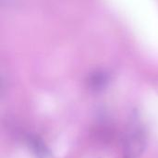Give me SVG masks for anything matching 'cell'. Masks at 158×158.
Here are the masks:
<instances>
[{
	"instance_id": "7a4b0ae2",
	"label": "cell",
	"mask_w": 158,
	"mask_h": 158,
	"mask_svg": "<svg viewBox=\"0 0 158 158\" xmlns=\"http://www.w3.org/2000/svg\"><path fill=\"white\" fill-rule=\"evenodd\" d=\"M27 143L36 158H52L50 150L41 137L31 134L27 137Z\"/></svg>"
},
{
	"instance_id": "6da1fadb",
	"label": "cell",
	"mask_w": 158,
	"mask_h": 158,
	"mask_svg": "<svg viewBox=\"0 0 158 158\" xmlns=\"http://www.w3.org/2000/svg\"><path fill=\"white\" fill-rule=\"evenodd\" d=\"M147 134L140 124H133L126 132L122 142L124 158H139L146 148Z\"/></svg>"
}]
</instances>
